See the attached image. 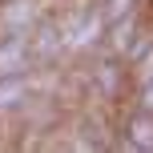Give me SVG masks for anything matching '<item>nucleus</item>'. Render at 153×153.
I'll list each match as a JSON object with an SVG mask.
<instances>
[]
</instances>
